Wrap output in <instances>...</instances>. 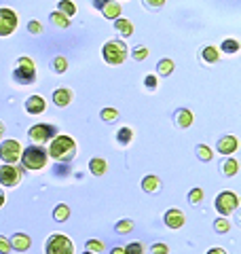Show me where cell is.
I'll return each instance as SVG.
<instances>
[{
	"label": "cell",
	"instance_id": "cell-1",
	"mask_svg": "<svg viewBox=\"0 0 241 254\" xmlns=\"http://www.w3.org/2000/svg\"><path fill=\"white\" fill-rule=\"evenodd\" d=\"M47 155H49L53 161L68 163L76 157V140L72 136H66V133H58V136L49 142Z\"/></svg>",
	"mask_w": 241,
	"mask_h": 254
},
{
	"label": "cell",
	"instance_id": "cell-2",
	"mask_svg": "<svg viewBox=\"0 0 241 254\" xmlns=\"http://www.w3.org/2000/svg\"><path fill=\"white\" fill-rule=\"evenodd\" d=\"M21 168H26L30 172H38V170H45L47 168V161H49V155L47 150L38 144H30L21 150Z\"/></svg>",
	"mask_w": 241,
	"mask_h": 254
},
{
	"label": "cell",
	"instance_id": "cell-3",
	"mask_svg": "<svg viewBox=\"0 0 241 254\" xmlns=\"http://www.w3.org/2000/svg\"><path fill=\"white\" fill-rule=\"evenodd\" d=\"M127 55H129V49H127V43H123L120 38H112L102 47V60L110 66H120L127 60Z\"/></svg>",
	"mask_w": 241,
	"mask_h": 254
},
{
	"label": "cell",
	"instance_id": "cell-4",
	"mask_svg": "<svg viewBox=\"0 0 241 254\" xmlns=\"http://www.w3.org/2000/svg\"><path fill=\"white\" fill-rule=\"evenodd\" d=\"M13 78L19 85H32L36 81V64L28 55H21L13 68Z\"/></svg>",
	"mask_w": 241,
	"mask_h": 254
},
{
	"label": "cell",
	"instance_id": "cell-5",
	"mask_svg": "<svg viewBox=\"0 0 241 254\" xmlns=\"http://www.w3.org/2000/svg\"><path fill=\"white\" fill-rule=\"evenodd\" d=\"M55 136H58V127L51 125V123H36V125H32L28 129L30 142L32 144H38V146L49 144Z\"/></svg>",
	"mask_w": 241,
	"mask_h": 254
},
{
	"label": "cell",
	"instance_id": "cell-6",
	"mask_svg": "<svg viewBox=\"0 0 241 254\" xmlns=\"http://www.w3.org/2000/svg\"><path fill=\"white\" fill-rule=\"evenodd\" d=\"M45 254H74V242L63 233H53L47 237Z\"/></svg>",
	"mask_w": 241,
	"mask_h": 254
},
{
	"label": "cell",
	"instance_id": "cell-7",
	"mask_svg": "<svg viewBox=\"0 0 241 254\" xmlns=\"http://www.w3.org/2000/svg\"><path fill=\"white\" fill-rule=\"evenodd\" d=\"M214 208L216 212L220 214V216H231L233 212H235L239 208V197L235 190H220L218 195H216V199H214Z\"/></svg>",
	"mask_w": 241,
	"mask_h": 254
},
{
	"label": "cell",
	"instance_id": "cell-8",
	"mask_svg": "<svg viewBox=\"0 0 241 254\" xmlns=\"http://www.w3.org/2000/svg\"><path fill=\"white\" fill-rule=\"evenodd\" d=\"M26 178V172H23L21 165L17 163H2L0 165V187H17L19 182Z\"/></svg>",
	"mask_w": 241,
	"mask_h": 254
},
{
	"label": "cell",
	"instance_id": "cell-9",
	"mask_svg": "<svg viewBox=\"0 0 241 254\" xmlns=\"http://www.w3.org/2000/svg\"><path fill=\"white\" fill-rule=\"evenodd\" d=\"M17 13H15L11 6H0V38L11 36L15 30H17Z\"/></svg>",
	"mask_w": 241,
	"mask_h": 254
},
{
	"label": "cell",
	"instance_id": "cell-10",
	"mask_svg": "<svg viewBox=\"0 0 241 254\" xmlns=\"http://www.w3.org/2000/svg\"><path fill=\"white\" fill-rule=\"evenodd\" d=\"M21 142L17 140H4L2 144H0V159H2L4 163H17L19 157H21Z\"/></svg>",
	"mask_w": 241,
	"mask_h": 254
},
{
	"label": "cell",
	"instance_id": "cell-11",
	"mask_svg": "<svg viewBox=\"0 0 241 254\" xmlns=\"http://www.w3.org/2000/svg\"><path fill=\"white\" fill-rule=\"evenodd\" d=\"M163 222L167 229H174V231H178V229L184 227V222H186V216H184V212L180 208H170L165 212L163 216Z\"/></svg>",
	"mask_w": 241,
	"mask_h": 254
},
{
	"label": "cell",
	"instance_id": "cell-12",
	"mask_svg": "<svg viewBox=\"0 0 241 254\" xmlns=\"http://www.w3.org/2000/svg\"><path fill=\"white\" fill-rule=\"evenodd\" d=\"M23 108H26V113L28 115H43L45 110H47V100L43 98V95H30V98L26 100V104H23Z\"/></svg>",
	"mask_w": 241,
	"mask_h": 254
},
{
	"label": "cell",
	"instance_id": "cell-13",
	"mask_svg": "<svg viewBox=\"0 0 241 254\" xmlns=\"http://www.w3.org/2000/svg\"><path fill=\"white\" fill-rule=\"evenodd\" d=\"M51 100H53V104H55V106L66 108V106L72 104V100H74V91L68 89V87H58V89L53 91Z\"/></svg>",
	"mask_w": 241,
	"mask_h": 254
},
{
	"label": "cell",
	"instance_id": "cell-14",
	"mask_svg": "<svg viewBox=\"0 0 241 254\" xmlns=\"http://www.w3.org/2000/svg\"><path fill=\"white\" fill-rule=\"evenodd\" d=\"M239 148V140L235 138V136H222L220 140H218V144H216V150H218L220 155H233L235 150Z\"/></svg>",
	"mask_w": 241,
	"mask_h": 254
},
{
	"label": "cell",
	"instance_id": "cell-15",
	"mask_svg": "<svg viewBox=\"0 0 241 254\" xmlns=\"http://www.w3.org/2000/svg\"><path fill=\"white\" fill-rule=\"evenodd\" d=\"M174 123H176V127H180V129H186V127L195 123V115H192V110H188V108H178L174 115Z\"/></svg>",
	"mask_w": 241,
	"mask_h": 254
},
{
	"label": "cell",
	"instance_id": "cell-16",
	"mask_svg": "<svg viewBox=\"0 0 241 254\" xmlns=\"http://www.w3.org/2000/svg\"><path fill=\"white\" fill-rule=\"evenodd\" d=\"M100 13H102L106 19H112V21H115L117 17H120L123 9H120V2H119V0H106V2H104V6L100 9Z\"/></svg>",
	"mask_w": 241,
	"mask_h": 254
},
{
	"label": "cell",
	"instance_id": "cell-17",
	"mask_svg": "<svg viewBox=\"0 0 241 254\" xmlns=\"http://www.w3.org/2000/svg\"><path fill=\"white\" fill-rule=\"evenodd\" d=\"M9 242H11V250H15V252H28L32 246L30 235H26V233H15Z\"/></svg>",
	"mask_w": 241,
	"mask_h": 254
},
{
	"label": "cell",
	"instance_id": "cell-18",
	"mask_svg": "<svg viewBox=\"0 0 241 254\" xmlns=\"http://www.w3.org/2000/svg\"><path fill=\"white\" fill-rule=\"evenodd\" d=\"M142 190L148 195H155L161 190V178L155 176V174H148V176L142 178Z\"/></svg>",
	"mask_w": 241,
	"mask_h": 254
},
{
	"label": "cell",
	"instance_id": "cell-19",
	"mask_svg": "<svg viewBox=\"0 0 241 254\" xmlns=\"http://www.w3.org/2000/svg\"><path fill=\"white\" fill-rule=\"evenodd\" d=\"M220 172H222V176H227V178L237 176V172H239V161H237L235 157L224 159V161L220 163Z\"/></svg>",
	"mask_w": 241,
	"mask_h": 254
},
{
	"label": "cell",
	"instance_id": "cell-20",
	"mask_svg": "<svg viewBox=\"0 0 241 254\" xmlns=\"http://www.w3.org/2000/svg\"><path fill=\"white\" fill-rule=\"evenodd\" d=\"M115 30L123 38H129L133 34V23H131V19H127V17H117L115 19Z\"/></svg>",
	"mask_w": 241,
	"mask_h": 254
},
{
	"label": "cell",
	"instance_id": "cell-21",
	"mask_svg": "<svg viewBox=\"0 0 241 254\" xmlns=\"http://www.w3.org/2000/svg\"><path fill=\"white\" fill-rule=\"evenodd\" d=\"M89 172L93 174V176H104V174L108 172V161L106 159H102V157H93L91 161H89Z\"/></svg>",
	"mask_w": 241,
	"mask_h": 254
},
{
	"label": "cell",
	"instance_id": "cell-22",
	"mask_svg": "<svg viewBox=\"0 0 241 254\" xmlns=\"http://www.w3.org/2000/svg\"><path fill=\"white\" fill-rule=\"evenodd\" d=\"M220 60V51L216 49V47H212V45H207V47H203V49H201V62L203 64H216Z\"/></svg>",
	"mask_w": 241,
	"mask_h": 254
},
{
	"label": "cell",
	"instance_id": "cell-23",
	"mask_svg": "<svg viewBox=\"0 0 241 254\" xmlns=\"http://www.w3.org/2000/svg\"><path fill=\"white\" fill-rule=\"evenodd\" d=\"M174 70H176V64L170 58H163L157 64V74L159 76H170V74H174Z\"/></svg>",
	"mask_w": 241,
	"mask_h": 254
},
{
	"label": "cell",
	"instance_id": "cell-24",
	"mask_svg": "<svg viewBox=\"0 0 241 254\" xmlns=\"http://www.w3.org/2000/svg\"><path fill=\"white\" fill-rule=\"evenodd\" d=\"M239 49H241V43L237 41V38H224L222 45H220V51L224 55H235Z\"/></svg>",
	"mask_w": 241,
	"mask_h": 254
},
{
	"label": "cell",
	"instance_id": "cell-25",
	"mask_svg": "<svg viewBox=\"0 0 241 254\" xmlns=\"http://www.w3.org/2000/svg\"><path fill=\"white\" fill-rule=\"evenodd\" d=\"M49 68L53 70L55 74H63L68 70V60L63 55H55V58L49 62Z\"/></svg>",
	"mask_w": 241,
	"mask_h": 254
},
{
	"label": "cell",
	"instance_id": "cell-26",
	"mask_svg": "<svg viewBox=\"0 0 241 254\" xmlns=\"http://www.w3.org/2000/svg\"><path fill=\"white\" fill-rule=\"evenodd\" d=\"M70 218V208L66 203H58L53 208V220L55 222H66Z\"/></svg>",
	"mask_w": 241,
	"mask_h": 254
},
{
	"label": "cell",
	"instance_id": "cell-27",
	"mask_svg": "<svg viewBox=\"0 0 241 254\" xmlns=\"http://www.w3.org/2000/svg\"><path fill=\"white\" fill-rule=\"evenodd\" d=\"M131 140H133V129L131 127H120V129L117 131V142L120 146L131 144Z\"/></svg>",
	"mask_w": 241,
	"mask_h": 254
},
{
	"label": "cell",
	"instance_id": "cell-28",
	"mask_svg": "<svg viewBox=\"0 0 241 254\" xmlns=\"http://www.w3.org/2000/svg\"><path fill=\"white\" fill-rule=\"evenodd\" d=\"M49 19H51L53 26H58V28H61V30H66V28L70 26V17H66V15L60 13L58 9H55V11L49 15Z\"/></svg>",
	"mask_w": 241,
	"mask_h": 254
},
{
	"label": "cell",
	"instance_id": "cell-29",
	"mask_svg": "<svg viewBox=\"0 0 241 254\" xmlns=\"http://www.w3.org/2000/svg\"><path fill=\"white\" fill-rule=\"evenodd\" d=\"M58 11L63 13L66 17H74V15H76V2H72V0H60V2H58Z\"/></svg>",
	"mask_w": 241,
	"mask_h": 254
},
{
	"label": "cell",
	"instance_id": "cell-30",
	"mask_svg": "<svg viewBox=\"0 0 241 254\" xmlns=\"http://www.w3.org/2000/svg\"><path fill=\"white\" fill-rule=\"evenodd\" d=\"M195 155H197V159L199 161H203V163H207V161H212V157H214V150L207 146V144H199L197 148H195Z\"/></svg>",
	"mask_w": 241,
	"mask_h": 254
},
{
	"label": "cell",
	"instance_id": "cell-31",
	"mask_svg": "<svg viewBox=\"0 0 241 254\" xmlns=\"http://www.w3.org/2000/svg\"><path fill=\"white\" fill-rule=\"evenodd\" d=\"M100 119H102V121H106V123H115L117 121V119H119V110L117 108H102L100 110Z\"/></svg>",
	"mask_w": 241,
	"mask_h": 254
},
{
	"label": "cell",
	"instance_id": "cell-32",
	"mask_svg": "<svg viewBox=\"0 0 241 254\" xmlns=\"http://www.w3.org/2000/svg\"><path fill=\"white\" fill-rule=\"evenodd\" d=\"M115 231L120 233V235H127V233H131L133 231V220L129 218H125V220H119L117 225H115Z\"/></svg>",
	"mask_w": 241,
	"mask_h": 254
},
{
	"label": "cell",
	"instance_id": "cell-33",
	"mask_svg": "<svg viewBox=\"0 0 241 254\" xmlns=\"http://www.w3.org/2000/svg\"><path fill=\"white\" fill-rule=\"evenodd\" d=\"M214 231H216V233H220V235L229 233V231H231V222H229L227 218H224V216L216 218V220H214Z\"/></svg>",
	"mask_w": 241,
	"mask_h": 254
},
{
	"label": "cell",
	"instance_id": "cell-34",
	"mask_svg": "<svg viewBox=\"0 0 241 254\" xmlns=\"http://www.w3.org/2000/svg\"><path fill=\"white\" fill-rule=\"evenodd\" d=\"M188 203H192V205H197V203H201L203 201V189H199V187H195V189H190L188 190Z\"/></svg>",
	"mask_w": 241,
	"mask_h": 254
},
{
	"label": "cell",
	"instance_id": "cell-35",
	"mask_svg": "<svg viewBox=\"0 0 241 254\" xmlns=\"http://www.w3.org/2000/svg\"><path fill=\"white\" fill-rule=\"evenodd\" d=\"M125 254H144V244L142 242H131L123 248Z\"/></svg>",
	"mask_w": 241,
	"mask_h": 254
},
{
	"label": "cell",
	"instance_id": "cell-36",
	"mask_svg": "<svg viewBox=\"0 0 241 254\" xmlns=\"http://www.w3.org/2000/svg\"><path fill=\"white\" fill-rule=\"evenodd\" d=\"M43 23H40L38 19H30L28 21V32H30V34L32 36H40V34H43Z\"/></svg>",
	"mask_w": 241,
	"mask_h": 254
},
{
	"label": "cell",
	"instance_id": "cell-37",
	"mask_svg": "<svg viewBox=\"0 0 241 254\" xmlns=\"http://www.w3.org/2000/svg\"><path fill=\"white\" fill-rule=\"evenodd\" d=\"M85 246H87V250H89V252H95V254H100L104 248H106L102 240H87Z\"/></svg>",
	"mask_w": 241,
	"mask_h": 254
},
{
	"label": "cell",
	"instance_id": "cell-38",
	"mask_svg": "<svg viewBox=\"0 0 241 254\" xmlns=\"http://www.w3.org/2000/svg\"><path fill=\"white\" fill-rule=\"evenodd\" d=\"M142 4L146 6L148 11H161L165 6V0H142Z\"/></svg>",
	"mask_w": 241,
	"mask_h": 254
},
{
	"label": "cell",
	"instance_id": "cell-39",
	"mask_svg": "<svg viewBox=\"0 0 241 254\" xmlns=\"http://www.w3.org/2000/svg\"><path fill=\"white\" fill-rule=\"evenodd\" d=\"M131 58L135 62H144L148 58V47H135V49L131 51Z\"/></svg>",
	"mask_w": 241,
	"mask_h": 254
},
{
	"label": "cell",
	"instance_id": "cell-40",
	"mask_svg": "<svg viewBox=\"0 0 241 254\" xmlns=\"http://www.w3.org/2000/svg\"><path fill=\"white\" fill-rule=\"evenodd\" d=\"M150 254H170V246L163 242H157V244H152Z\"/></svg>",
	"mask_w": 241,
	"mask_h": 254
},
{
	"label": "cell",
	"instance_id": "cell-41",
	"mask_svg": "<svg viewBox=\"0 0 241 254\" xmlns=\"http://www.w3.org/2000/svg\"><path fill=\"white\" fill-rule=\"evenodd\" d=\"M157 85H159V81H157V76H155V74H146V76H144V87H146L148 91L157 89Z\"/></svg>",
	"mask_w": 241,
	"mask_h": 254
},
{
	"label": "cell",
	"instance_id": "cell-42",
	"mask_svg": "<svg viewBox=\"0 0 241 254\" xmlns=\"http://www.w3.org/2000/svg\"><path fill=\"white\" fill-rule=\"evenodd\" d=\"M9 252H11V242H9V237L0 235V254H9Z\"/></svg>",
	"mask_w": 241,
	"mask_h": 254
},
{
	"label": "cell",
	"instance_id": "cell-43",
	"mask_svg": "<svg viewBox=\"0 0 241 254\" xmlns=\"http://www.w3.org/2000/svg\"><path fill=\"white\" fill-rule=\"evenodd\" d=\"M205 254H229V252L224 250V248H218V246H216V248H210V250H207Z\"/></svg>",
	"mask_w": 241,
	"mask_h": 254
},
{
	"label": "cell",
	"instance_id": "cell-44",
	"mask_svg": "<svg viewBox=\"0 0 241 254\" xmlns=\"http://www.w3.org/2000/svg\"><path fill=\"white\" fill-rule=\"evenodd\" d=\"M104 2H106V0H91V4H93V9H102V6H104Z\"/></svg>",
	"mask_w": 241,
	"mask_h": 254
},
{
	"label": "cell",
	"instance_id": "cell-45",
	"mask_svg": "<svg viewBox=\"0 0 241 254\" xmlns=\"http://www.w3.org/2000/svg\"><path fill=\"white\" fill-rule=\"evenodd\" d=\"M110 254H125L123 252V246H115V248L110 250Z\"/></svg>",
	"mask_w": 241,
	"mask_h": 254
},
{
	"label": "cell",
	"instance_id": "cell-46",
	"mask_svg": "<svg viewBox=\"0 0 241 254\" xmlns=\"http://www.w3.org/2000/svg\"><path fill=\"white\" fill-rule=\"evenodd\" d=\"M6 203V195H4V190L0 189V208H2V205Z\"/></svg>",
	"mask_w": 241,
	"mask_h": 254
},
{
	"label": "cell",
	"instance_id": "cell-47",
	"mask_svg": "<svg viewBox=\"0 0 241 254\" xmlns=\"http://www.w3.org/2000/svg\"><path fill=\"white\" fill-rule=\"evenodd\" d=\"M4 131H6V125L0 121V142H2V138H4Z\"/></svg>",
	"mask_w": 241,
	"mask_h": 254
},
{
	"label": "cell",
	"instance_id": "cell-48",
	"mask_svg": "<svg viewBox=\"0 0 241 254\" xmlns=\"http://www.w3.org/2000/svg\"><path fill=\"white\" fill-rule=\"evenodd\" d=\"M83 254H95V252H89V250H85V252H83Z\"/></svg>",
	"mask_w": 241,
	"mask_h": 254
},
{
	"label": "cell",
	"instance_id": "cell-49",
	"mask_svg": "<svg viewBox=\"0 0 241 254\" xmlns=\"http://www.w3.org/2000/svg\"><path fill=\"white\" fill-rule=\"evenodd\" d=\"M119 2H125V0H119Z\"/></svg>",
	"mask_w": 241,
	"mask_h": 254
}]
</instances>
